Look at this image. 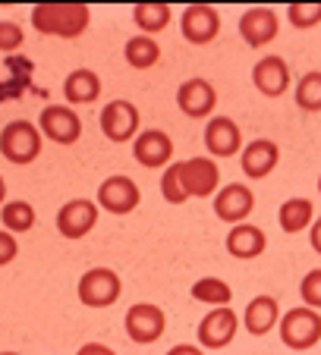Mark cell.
I'll list each match as a JSON object with an SVG mask.
<instances>
[{
	"label": "cell",
	"instance_id": "cell-1",
	"mask_svg": "<svg viewBox=\"0 0 321 355\" xmlns=\"http://www.w3.org/2000/svg\"><path fill=\"white\" fill-rule=\"evenodd\" d=\"M32 26L35 32L47 35V38L73 41L85 35V28L92 26V10L85 3H35Z\"/></svg>",
	"mask_w": 321,
	"mask_h": 355
},
{
	"label": "cell",
	"instance_id": "cell-2",
	"mask_svg": "<svg viewBox=\"0 0 321 355\" xmlns=\"http://www.w3.org/2000/svg\"><path fill=\"white\" fill-rule=\"evenodd\" d=\"M41 129L28 120H13L0 129V155L3 161L16 164V167H26L35 164L41 155Z\"/></svg>",
	"mask_w": 321,
	"mask_h": 355
},
{
	"label": "cell",
	"instance_id": "cell-3",
	"mask_svg": "<svg viewBox=\"0 0 321 355\" xmlns=\"http://www.w3.org/2000/svg\"><path fill=\"white\" fill-rule=\"evenodd\" d=\"M281 327V343L293 352H306V349L318 346L321 343V311L299 305V309H290L287 315H281L277 321Z\"/></svg>",
	"mask_w": 321,
	"mask_h": 355
},
{
	"label": "cell",
	"instance_id": "cell-4",
	"mask_svg": "<svg viewBox=\"0 0 321 355\" xmlns=\"http://www.w3.org/2000/svg\"><path fill=\"white\" fill-rule=\"evenodd\" d=\"M76 295H79V302L85 309H110L123 295V280L110 268H92L79 277Z\"/></svg>",
	"mask_w": 321,
	"mask_h": 355
},
{
	"label": "cell",
	"instance_id": "cell-5",
	"mask_svg": "<svg viewBox=\"0 0 321 355\" xmlns=\"http://www.w3.org/2000/svg\"><path fill=\"white\" fill-rule=\"evenodd\" d=\"M98 126L104 132V139H110L114 145H123V141H133L139 135V126H142V116H139V107L133 101H110L101 107V116H98Z\"/></svg>",
	"mask_w": 321,
	"mask_h": 355
},
{
	"label": "cell",
	"instance_id": "cell-6",
	"mask_svg": "<svg viewBox=\"0 0 321 355\" xmlns=\"http://www.w3.org/2000/svg\"><path fill=\"white\" fill-rule=\"evenodd\" d=\"M123 330H126V336L133 343L151 346L167 330V315L158 305H151V302H135V305H129L126 318H123Z\"/></svg>",
	"mask_w": 321,
	"mask_h": 355
},
{
	"label": "cell",
	"instance_id": "cell-7",
	"mask_svg": "<svg viewBox=\"0 0 321 355\" xmlns=\"http://www.w3.org/2000/svg\"><path fill=\"white\" fill-rule=\"evenodd\" d=\"M240 318H236V311L230 309V305H217V309H211L205 318L199 321V327H195V336H199V346L201 349H227L230 343H233L236 330H240Z\"/></svg>",
	"mask_w": 321,
	"mask_h": 355
},
{
	"label": "cell",
	"instance_id": "cell-8",
	"mask_svg": "<svg viewBox=\"0 0 321 355\" xmlns=\"http://www.w3.org/2000/svg\"><path fill=\"white\" fill-rule=\"evenodd\" d=\"M38 129L54 145H76L82 139V120L69 104H47L38 116Z\"/></svg>",
	"mask_w": 321,
	"mask_h": 355
},
{
	"label": "cell",
	"instance_id": "cell-9",
	"mask_svg": "<svg viewBox=\"0 0 321 355\" xmlns=\"http://www.w3.org/2000/svg\"><path fill=\"white\" fill-rule=\"evenodd\" d=\"M211 208H214V217L230 223V227L246 223V217L255 211V192L246 182H227V186H221L214 192Z\"/></svg>",
	"mask_w": 321,
	"mask_h": 355
},
{
	"label": "cell",
	"instance_id": "cell-10",
	"mask_svg": "<svg viewBox=\"0 0 321 355\" xmlns=\"http://www.w3.org/2000/svg\"><path fill=\"white\" fill-rule=\"evenodd\" d=\"M180 182L186 198H211L221 189V170L214 157H189L180 164Z\"/></svg>",
	"mask_w": 321,
	"mask_h": 355
},
{
	"label": "cell",
	"instance_id": "cell-11",
	"mask_svg": "<svg viewBox=\"0 0 321 355\" xmlns=\"http://www.w3.org/2000/svg\"><path fill=\"white\" fill-rule=\"evenodd\" d=\"M180 32L189 44H211L221 35V13L211 3H189L180 16Z\"/></svg>",
	"mask_w": 321,
	"mask_h": 355
},
{
	"label": "cell",
	"instance_id": "cell-12",
	"mask_svg": "<svg viewBox=\"0 0 321 355\" xmlns=\"http://www.w3.org/2000/svg\"><path fill=\"white\" fill-rule=\"evenodd\" d=\"M139 205H142V192L135 186V180H129V176H110V180H104L98 186V208H104L107 214L126 217Z\"/></svg>",
	"mask_w": 321,
	"mask_h": 355
},
{
	"label": "cell",
	"instance_id": "cell-13",
	"mask_svg": "<svg viewBox=\"0 0 321 355\" xmlns=\"http://www.w3.org/2000/svg\"><path fill=\"white\" fill-rule=\"evenodd\" d=\"M98 201L92 198H73L67 201L60 208V214H57V230H60L63 239H85L88 233L94 230V223H98Z\"/></svg>",
	"mask_w": 321,
	"mask_h": 355
},
{
	"label": "cell",
	"instance_id": "cell-14",
	"mask_svg": "<svg viewBox=\"0 0 321 355\" xmlns=\"http://www.w3.org/2000/svg\"><path fill=\"white\" fill-rule=\"evenodd\" d=\"M281 35V16L271 7H252L240 16V38L246 41L249 47H265Z\"/></svg>",
	"mask_w": 321,
	"mask_h": 355
},
{
	"label": "cell",
	"instance_id": "cell-15",
	"mask_svg": "<svg viewBox=\"0 0 321 355\" xmlns=\"http://www.w3.org/2000/svg\"><path fill=\"white\" fill-rule=\"evenodd\" d=\"M133 157L148 170L170 167V157H174V139H170L164 129H142L133 141Z\"/></svg>",
	"mask_w": 321,
	"mask_h": 355
},
{
	"label": "cell",
	"instance_id": "cell-16",
	"mask_svg": "<svg viewBox=\"0 0 321 355\" xmlns=\"http://www.w3.org/2000/svg\"><path fill=\"white\" fill-rule=\"evenodd\" d=\"M176 107L189 116V120H205L211 116V110L217 107V92L208 79H186L176 88Z\"/></svg>",
	"mask_w": 321,
	"mask_h": 355
},
{
	"label": "cell",
	"instance_id": "cell-17",
	"mask_svg": "<svg viewBox=\"0 0 321 355\" xmlns=\"http://www.w3.org/2000/svg\"><path fill=\"white\" fill-rule=\"evenodd\" d=\"M277 164H281V148L271 139H255L240 151V167L246 180H265L277 170Z\"/></svg>",
	"mask_w": 321,
	"mask_h": 355
},
{
	"label": "cell",
	"instance_id": "cell-18",
	"mask_svg": "<svg viewBox=\"0 0 321 355\" xmlns=\"http://www.w3.org/2000/svg\"><path fill=\"white\" fill-rule=\"evenodd\" d=\"M205 148L211 157H236L242 151V129L230 116H211L205 126Z\"/></svg>",
	"mask_w": 321,
	"mask_h": 355
},
{
	"label": "cell",
	"instance_id": "cell-19",
	"mask_svg": "<svg viewBox=\"0 0 321 355\" xmlns=\"http://www.w3.org/2000/svg\"><path fill=\"white\" fill-rule=\"evenodd\" d=\"M252 85L258 88L265 98H281L290 88V63L277 54L261 57L252 67Z\"/></svg>",
	"mask_w": 321,
	"mask_h": 355
},
{
	"label": "cell",
	"instance_id": "cell-20",
	"mask_svg": "<svg viewBox=\"0 0 321 355\" xmlns=\"http://www.w3.org/2000/svg\"><path fill=\"white\" fill-rule=\"evenodd\" d=\"M224 245H227V255L240 258V261H252V258L265 255L268 236H265V230L255 227V223H236L227 233Z\"/></svg>",
	"mask_w": 321,
	"mask_h": 355
},
{
	"label": "cell",
	"instance_id": "cell-21",
	"mask_svg": "<svg viewBox=\"0 0 321 355\" xmlns=\"http://www.w3.org/2000/svg\"><path fill=\"white\" fill-rule=\"evenodd\" d=\"M277 321H281V305H277L274 295H255L242 311V327L252 336L271 334L277 327Z\"/></svg>",
	"mask_w": 321,
	"mask_h": 355
},
{
	"label": "cell",
	"instance_id": "cell-22",
	"mask_svg": "<svg viewBox=\"0 0 321 355\" xmlns=\"http://www.w3.org/2000/svg\"><path fill=\"white\" fill-rule=\"evenodd\" d=\"M63 98H67V104H94L101 98V76L85 67L73 69L63 79Z\"/></svg>",
	"mask_w": 321,
	"mask_h": 355
},
{
	"label": "cell",
	"instance_id": "cell-23",
	"mask_svg": "<svg viewBox=\"0 0 321 355\" xmlns=\"http://www.w3.org/2000/svg\"><path fill=\"white\" fill-rule=\"evenodd\" d=\"M315 220V205L308 198H287L281 205V211H277V223H281L283 233H302V230H308Z\"/></svg>",
	"mask_w": 321,
	"mask_h": 355
},
{
	"label": "cell",
	"instance_id": "cell-24",
	"mask_svg": "<svg viewBox=\"0 0 321 355\" xmlns=\"http://www.w3.org/2000/svg\"><path fill=\"white\" fill-rule=\"evenodd\" d=\"M170 19H174L170 3H135L133 7L135 28H142V35H148V38H154L158 32H164V28L170 26Z\"/></svg>",
	"mask_w": 321,
	"mask_h": 355
},
{
	"label": "cell",
	"instance_id": "cell-25",
	"mask_svg": "<svg viewBox=\"0 0 321 355\" xmlns=\"http://www.w3.org/2000/svg\"><path fill=\"white\" fill-rule=\"evenodd\" d=\"M123 57H126V63L133 69H151L158 67L160 60V44L154 38H148V35H133V38L126 41V47H123Z\"/></svg>",
	"mask_w": 321,
	"mask_h": 355
},
{
	"label": "cell",
	"instance_id": "cell-26",
	"mask_svg": "<svg viewBox=\"0 0 321 355\" xmlns=\"http://www.w3.org/2000/svg\"><path fill=\"white\" fill-rule=\"evenodd\" d=\"M189 295H192L195 302H201V305H230V299H233V289H230V283H224L221 277H201V280L192 283V289H189Z\"/></svg>",
	"mask_w": 321,
	"mask_h": 355
},
{
	"label": "cell",
	"instance_id": "cell-27",
	"mask_svg": "<svg viewBox=\"0 0 321 355\" xmlns=\"http://www.w3.org/2000/svg\"><path fill=\"white\" fill-rule=\"evenodd\" d=\"M0 223H3V230H10V233H28V230L35 227V208L28 205V201H7L3 208H0Z\"/></svg>",
	"mask_w": 321,
	"mask_h": 355
},
{
	"label": "cell",
	"instance_id": "cell-28",
	"mask_svg": "<svg viewBox=\"0 0 321 355\" xmlns=\"http://www.w3.org/2000/svg\"><path fill=\"white\" fill-rule=\"evenodd\" d=\"M293 98H296V104H299V110H306V114H321V73L318 69L306 73L296 82Z\"/></svg>",
	"mask_w": 321,
	"mask_h": 355
},
{
	"label": "cell",
	"instance_id": "cell-29",
	"mask_svg": "<svg viewBox=\"0 0 321 355\" xmlns=\"http://www.w3.org/2000/svg\"><path fill=\"white\" fill-rule=\"evenodd\" d=\"M287 22L293 28H315L321 22V3H290Z\"/></svg>",
	"mask_w": 321,
	"mask_h": 355
},
{
	"label": "cell",
	"instance_id": "cell-30",
	"mask_svg": "<svg viewBox=\"0 0 321 355\" xmlns=\"http://www.w3.org/2000/svg\"><path fill=\"white\" fill-rule=\"evenodd\" d=\"M160 195L170 205H183L186 201V192H183V182H180V164L164 167V173H160Z\"/></svg>",
	"mask_w": 321,
	"mask_h": 355
},
{
	"label": "cell",
	"instance_id": "cell-31",
	"mask_svg": "<svg viewBox=\"0 0 321 355\" xmlns=\"http://www.w3.org/2000/svg\"><path fill=\"white\" fill-rule=\"evenodd\" d=\"M299 299H302V305H308V309L321 311V268L308 270V274L302 277V283H299Z\"/></svg>",
	"mask_w": 321,
	"mask_h": 355
},
{
	"label": "cell",
	"instance_id": "cell-32",
	"mask_svg": "<svg viewBox=\"0 0 321 355\" xmlns=\"http://www.w3.org/2000/svg\"><path fill=\"white\" fill-rule=\"evenodd\" d=\"M22 41H26V32H22L16 22L0 19V51H3V54H13V51H19Z\"/></svg>",
	"mask_w": 321,
	"mask_h": 355
},
{
	"label": "cell",
	"instance_id": "cell-33",
	"mask_svg": "<svg viewBox=\"0 0 321 355\" xmlns=\"http://www.w3.org/2000/svg\"><path fill=\"white\" fill-rule=\"evenodd\" d=\"M19 255V242L10 230H0V268H7L13 258Z\"/></svg>",
	"mask_w": 321,
	"mask_h": 355
},
{
	"label": "cell",
	"instance_id": "cell-34",
	"mask_svg": "<svg viewBox=\"0 0 321 355\" xmlns=\"http://www.w3.org/2000/svg\"><path fill=\"white\" fill-rule=\"evenodd\" d=\"M76 355H117V352L110 346H104V343H85V346H79Z\"/></svg>",
	"mask_w": 321,
	"mask_h": 355
},
{
	"label": "cell",
	"instance_id": "cell-35",
	"mask_svg": "<svg viewBox=\"0 0 321 355\" xmlns=\"http://www.w3.org/2000/svg\"><path fill=\"white\" fill-rule=\"evenodd\" d=\"M167 355H205V349L192 346V343H176V346L167 349Z\"/></svg>",
	"mask_w": 321,
	"mask_h": 355
},
{
	"label": "cell",
	"instance_id": "cell-36",
	"mask_svg": "<svg viewBox=\"0 0 321 355\" xmlns=\"http://www.w3.org/2000/svg\"><path fill=\"white\" fill-rule=\"evenodd\" d=\"M308 242H312L315 255H321V217H315V220H312V230H308Z\"/></svg>",
	"mask_w": 321,
	"mask_h": 355
},
{
	"label": "cell",
	"instance_id": "cell-37",
	"mask_svg": "<svg viewBox=\"0 0 321 355\" xmlns=\"http://www.w3.org/2000/svg\"><path fill=\"white\" fill-rule=\"evenodd\" d=\"M7 205V182H3V176H0V208Z\"/></svg>",
	"mask_w": 321,
	"mask_h": 355
},
{
	"label": "cell",
	"instance_id": "cell-38",
	"mask_svg": "<svg viewBox=\"0 0 321 355\" xmlns=\"http://www.w3.org/2000/svg\"><path fill=\"white\" fill-rule=\"evenodd\" d=\"M318 195H321V173H318Z\"/></svg>",
	"mask_w": 321,
	"mask_h": 355
},
{
	"label": "cell",
	"instance_id": "cell-39",
	"mask_svg": "<svg viewBox=\"0 0 321 355\" xmlns=\"http://www.w3.org/2000/svg\"><path fill=\"white\" fill-rule=\"evenodd\" d=\"M0 355H19V352H0Z\"/></svg>",
	"mask_w": 321,
	"mask_h": 355
}]
</instances>
